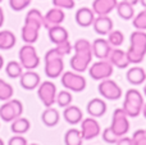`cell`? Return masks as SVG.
Returning <instances> with one entry per match:
<instances>
[{"label":"cell","instance_id":"cell-1","mask_svg":"<svg viewBox=\"0 0 146 145\" xmlns=\"http://www.w3.org/2000/svg\"><path fill=\"white\" fill-rule=\"evenodd\" d=\"M74 55L71 58V68L74 72L82 73L86 69H88L91 61H92V49H91L90 41L86 39H78L73 45Z\"/></svg>","mask_w":146,"mask_h":145},{"label":"cell","instance_id":"cell-2","mask_svg":"<svg viewBox=\"0 0 146 145\" xmlns=\"http://www.w3.org/2000/svg\"><path fill=\"white\" fill-rule=\"evenodd\" d=\"M44 26V15L38 9H31L26 14L25 25L21 31L22 40L26 44H35L38 39L40 28Z\"/></svg>","mask_w":146,"mask_h":145},{"label":"cell","instance_id":"cell-3","mask_svg":"<svg viewBox=\"0 0 146 145\" xmlns=\"http://www.w3.org/2000/svg\"><path fill=\"white\" fill-rule=\"evenodd\" d=\"M129 63L139 64L146 55V32L136 30L129 36V48L126 51Z\"/></svg>","mask_w":146,"mask_h":145},{"label":"cell","instance_id":"cell-4","mask_svg":"<svg viewBox=\"0 0 146 145\" xmlns=\"http://www.w3.org/2000/svg\"><path fill=\"white\" fill-rule=\"evenodd\" d=\"M64 72L63 55L56 48H53L45 54V74L49 78H58Z\"/></svg>","mask_w":146,"mask_h":145},{"label":"cell","instance_id":"cell-5","mask_svg":"<svg viewBox=\"0 0 146 145\" xmlns=\"http://www.w3.org/2000/svg\"><path fill=\"white\" fill-rule=\"evenodd\" d=\"M144 96L142 94L136 89H129L127 90L126 95H124V102L123 108L122 109L126 112L128 117H137L140 113L142 112V107H144Z\"/></svg>","mask_w":146,"mask_h":145},{"label":"cell","instance_id":"cell-6","mask_svg":"<svg viewBox=\"0 0 146 145\" xmlns=\"http://www.w3.org/2000/svg\"><path fill=\"white\" fill-rule=\"evenodd\" d=\"M19 63L22 64L23 69H35L40 64V57L37 55V51L33 48L32 44H26L19 49Z\"/></svg>","mask_w":146,"mask_h":145},{"label":"cell","instance_id":"cell-7","mask_svg":"<svg viewBox=\"0 0 146 145\" xmlns=\"http://www.w3.org/2000/svg\"><path fill=\"white\" fill-rule=\"evenodd\" d=\"M60 82L67 90H71L74 92H81L86 89L87 82L86 78L80 74L78 72H72V71H67L62 73L60 77Z\"/></svg>","mask_w":146,"mask_h":145},{"label":"cell","instance_id":"cell-8","mask_svg":"<svg viewBox=\"0 0 146 145\" xmlns=\"http://www.w3.org/2000/svg\"><path fill=\"white\" fill-rule=\"evenodd\" d=\"M23 113V104L21 100L9 99L4 102V104L0 107V120L4 122H12L15 118L21 117Z\"/></svg>","mask_w":146,"mask_h":145},{"label":"cell","instance_id":"cell-9","mask_svg":"<svg viewBox=\"0 0 146 145\" xmlns=\"http://www.w3.org/2000/svg\"><path fill=\"white\" fill-rule=\"evenodd\" d=\"M88 73L91 78L95 81H103L113 74V64L108 59H100L88 68Z\"/></svg>","mask_w":146,"mask_h":145},{"label":"cell","instance_id":"cell-10","mask_svg":"<svg viewBox=\"0 0 146 145\" xmlns=\"http://www.w3.org/2000/svg\"><path fill=\"white\" fill-rule=\"evenodd\" d=\"M110 128L113 130V132L117 136H124L129 130V121H128V116L126 114L122 108L114 110L113 117H111V125Z\"/></svg>","mask_w":146,"mask_h":145},{"label":"cell","instance_id":"cell-11","mask_svg":"<svg viewBox=\"0 0 146 145\" xmlns=\"http://www.w3.org/2000/svg\"><path fill=\"white\" fill-rule=\"evenodd\" d=\"M56 94H58L56 92V86L51 81L41 82L37 87V95L45 107H53V104L56 100Z\"/></svg>","mask_w":146,"mask_h":145},{"label":"cell","instance_id":"cell-12","mask_svg":"<svg viewBox=\"0 0 146 145\" xmlns=\"http://www.w3.org/2000/svg\"><path fill=\"white\" fill-rule=\"evenodd\" d=\"M98 90L100 95L106 100H118L122 96V89L115 81L105 78L99 84Z\"/></svg>","mask_w":146,"mask_h":145},{"label":"cell","instance_id":"cell-13","mask_svg":"<svg viewBox=\"0 0 146 145\" xmlns=\"http://www.w3.org/2000/svg\"><path fill=\"white\" fill-rule=\"evenodd\" d=\"M81 135H82L83 140H92V139L98 138L100 135V125L96 121V118L88 117L83 118L81 121Z\"/></svg>","mask_w":146,"mask_h":145},{"label":"cell","instance_id":"cell-14","mask_svg":"<svg viewBox=\"0 0 146 145\" xmlns=\"http://www.w3.org/2000/svg\"><path fill=\"white\" fill-rule=\"evenodd\" d=\"M66 19V13L63 9L60 8H53L50 9L45 15H44V27L45 28H50L54 26H59L64 22Z\"/></svg>","mask_w":146,"mask_h":145},{"label":"cell","instance_id":"cell-15","mask_svg":"<svg viewBox=\"0 0 146 145\" xmlns=\"http://www.w3.org/2000/svg\"><path fill=\"white\" fill-rule=\"evenodd\" d=\"M19 84L25 90H35V89H37L38 85L41 84L40 74H38L37 72H35L33 69L26 71L21 74Z\"/></svg>","mask_w":146,"mask_h":145},{"label":"cell","instance_id":"cell-16","mask_svg":"<svg viewBox=\"0 0 146 145\" xmlns=\"http://www.w3.org/2000/svg\"><path fill=\"white\" fill-rule=\"evenodd\" d=\"M91 49H92V55L98 59H108L111 51V45L105 39H96L91 44Z\"/></svg>","mask_w":146,"mask_h":145},{"label":"cell","instance_id":"cell-17","mask_svg":"<svg viewBox=\"0 0 146 145\" xmlns=\"http://www.w3.org/2000/svg\"><path fill=\"white\" fill-rule=\"evenodd\" d=\"M94 31L101 36H105L113 30V21L108 15H98L92 23Z\"/></svg>","mask_w":146,"mask_h":145},{"label":"cell","instance_id":"cell-18","mask_svg":"<svg viewBox=\"0 0 146 145\" xmlns=\"http://www.w3.org/2000/svg\"><path fill=\"white\" fill-rule=\"evenodd\" d=\"M108 61L113 64V67H117V68H121V69L127 68L129 64L127 53L118 48L111 49L110 54H109V57H108Z\"/></svg>","mask_w":146,"mask_h":145},{"label":"cell","instance_id":"cell-19","mask_svg":"<svg viewBox=\"0 0 146 145\" xmlns=\"http://www.w3.org/2000/svg\"><path fill=\"white\" fill-rule=\"evenodd\" d=\"M74 19L76 23L78 26H81V27H90V26H92L94 19H95V13L90 8L82 7L76 12Z\"/></svg>","mask_w":146,"mask_h":145},{"label":"cell","instance_id":"cell-20","mask_svg":"<svg viewBox=\"0 0 146 145\" xmlns=\"http://www.w3.org/2000/svg\"><path fill=\"white\" fill-rule=\"evenodd\" d=\"M118 0H94L92 10L98 15H108L117 8Z\"/></svg>","mask_w":146,"mask_h":145},{"label":"cell","instance_id":"cell-21","mask_svg":"<svg viewBox=\"0 0 146 145\" xmlns=\"http://www.w3.org/2000/svg\"><path fill=\"white\" fill-rule=\"evenodd\" d=\"M106 103L104 102L103 99H99V98H94L90 102L87 103V107H86V110L87 113L94 118H99L103 117L106 113Z\"/></svg>","mask_w":146,"mask_h":145},{"label":"cell","instance_id":"cell-22","mask_svg":"<svg viewBox=\"0 0 146 145\" xmlns=\"http://www.w3.org/2000/svg\"><path fill=\"white\" fill-rule=\"evenodd\" d=\"M48 35H49V39L53 44L58 45V44H62L64 41L68 40L69 37V33L63 26H54V27H50L48 30Z\"/></svg>","mask_w":146,"mask_h":145},{"label":"cell","instance_id":"cell-23","mask_svg":"<svg viewBox=\"0 0 146 145\" xmlns=\"http://www.w3.org/2000/svg\"><path fill=\"white\" fill-rule=\"evenodd\" d=\"M63 117L69 125H77L83 120V113L76 105H68L63 110Z\"/></svg>","mask_w":146,"mask_h":145},{"label":"cell","instance_id":"cell-24","mask_svg":"<svg viewBox=\"0 0 146 145\" xmlns=\"http://www.w3.org/2000/svg\"><path fill=\"white\" fill-rule=\"evenodd\" d=\"M126 78L132 85H141L146 80V71L141 67H132L127 71Z\"/></svg>","mask_w":146,"mask_h":145},{"label":"cell","instance_id":"cell-25","mask_svg":"<svg viewBox=\"0 0 146 145\" xmlns=\"http://www.w3.org/2000/svg\"><path fill=\"white\" fill-rule=\"evenodd\" d=\"M59 112L53 107H46V109L42 112L41 114V121L45 126L48 127H54V126L58 125L59 122Z\"/></svg>","mask_w":146,"mask_h":145},{"label":"cell","instance_id":"cell-26","mask_svg":"<svg viewBox=\"0 0 146 145\" xmlns=\"http://www.w3.org/2000/svg\"><path fill=\"white\" fill-rule=\"evenodd\" d=\"M15 43H17V37L15 35L9 30H3L0 31V49L1 50H9V49L14 48Z\"/></svg>","mask_w":146,"mask_h":145},{"label":"cell","instance_id":"cell-27","mask_svg":"<svg viewBox=\"0 0 146 145\" xmlns=\"http://www.w3.org/2000/svg\"><path fill=\"white\" fill-rule=\"evenodd\" d=\"M31 127V123L27 118L23 117H18L14 121H12V125H10V130L12 132H14L15 135H23L26 134Z\"/></svg>","mask_w":146,"mask_h":145},{"label":"cell","instance_id":"cell-28","mask_svg":"<svg viewBox=\"0 0 146 145\" xmlns=\"http://www.w3.org/2000/svg\"><path fill=\"white\" fill-rule=\"evenodd\" d=\"M117 13L118 15L124 21H129L135 17V9H133V5L128 4L127 1H121L117 4Z\"/></svg>","mask_w":146,"mask_h":145},{"label":"cell","instance_id":"cell-29","mask_svg":"<svg viewBox=\"0 0 146 145\" xmlns=\"http://www.w3.org/2000/svg\"><path fill=\"white\" fill-rule=\"evenodd\" d=\"M83 138L81 131L77 128H69L64 135V144L66 145H82Z\"/></svg>","mask_w":146,"mask_h":145},{"label":"cell","instance_id":"cell-30","mask_svg":"<svg viewBox=\"0 0 146 145\" xmlns=\"http://www.w3.org/2000/svg\"><path fill=\"white\" fill-rule=\"evenodd\" d=\"M5 72H7V76L10 78H18L23 73V67L19 62L10 61L5 67Z\"/></svg>","mask_w":146,"mask_h":145},{"label":"cell","instance_id":"cell-31","mask_svg":"<svg viewBox=\"0 0 146 145\" xmlns=\"http://www.w3.org/2000/svg\"><path fill=\"white\" fill-rule=\"evenodd\" d=\"M108 41L111 46L114 48H119L122 44L124 43V35L122 31L119 30H111L108 33Z\"/></svg>","mask_w":146,"mask_h":145},{"label":"cell","instance_id":"cell-32","mask_svg":"<svg viewBox=\"0 0 146 145\" xmlns=\"http://www.w3.org/2000/svg\"><path fill=\"white\" fill-rule=\"evenodd\" d=\"M72 94L68 91V90H62V91H59L58 94H56V100L55 103L59 105L60 108H66L68 107V105H71L72 103Z\"/></svg>","mask_w":146,"mask_h":145},{"label":"cell","instance_id":"cell-33","mask_svg":"<svg viewBox=\"0 0 146 145\" xmlns=\"http://www.w3.org/2000/svg\"><path fill=\"white\" fill-rule=\"evenodd\" d=\"M13 92L14 91H13L12 85H9L4 80L0 78V100L1 102H7V100L12 99Z\"/></svg>","mask_w":146,"mask_h":145},{"label":"cell","instance_id":"cell-34","mask_svg":"<svg viewBox=\"0 0 146 145\" xmlns=\"http://www.w3.org/2000/svg\"><path fill=\"white\" fill-rule=\"evenodd\" d=\"M132 25L136 30L146 31V8L132 18Z\"/></svg>","mask_w":146,"mask_h":145},{"label":"cell","instance_id":"cell-35","mask_svg":"<svg viewBox=\"0 0 146 145\" xmlns=\"http://www.w3.org/2000/svg\"><path fill=\"white\" fill-rule=\"evenodd\" d=\"M32 0H9V7L14 12H21L31 4Z\"/></svg>","mask_w":146,"mask_h":145},{"label":"cell","instance_id":"cell-36","mask_svg":"<svg viewBox=\"0 0 146 145\" xmlns=\"http://www.w3.org/2000/svg\"><path fill=\"white\" fill-rule=\"evenodd\" d=\"M133 145H146V130H137L132 135Z\"/></svg>","mask_w":146,"mask_h":145},{"label":"cell","instance_id":"cell-37","mask_svg":"<svg viewBox=\"0 0 146 145\" xmlns=\"http://www.w3.org/2000/svg\"><path fill=\"white\" fill-rule=\"evenodd\" d=\"M119 136H117L113 132V130H111L110 127H106L105 130L103 131V140L105 141V143L108 144H115L117 141H118Z\"/></svg>","mask_w":146,"mask_h":145},{"label":"cell","instance_id":"cell-38","mask_svg":"<svg viewBox=\"0 0 146 145\" xmlns=\"http://www.w3.org/2000/svg\"><path fill=\"white\" fill-rule=\"evenodd\" d=\"M76 0H53V5L60 9H73Z\"/></svg>","mask_w":146,"mask_h":145},{"label":"cell","instance_id":"cell-39","mask_svg":"<svg viewBox=\"0 0 146 145\" xmlns=\"http://www.w3.org/2000/svg\"><path fill=\"white\" fill-rule=\"evenodd\" d=\"M8 145H28V143L22 135H15L9 139Z\"/></svg>","mask_w":146,"mask_h":145},{"label":"cell","instance_id":"cell-40","mask_svg":"<svg viewBox=\"0 0 146 145\" xmlns=\"http://www.w3.org/2000/svg\"><path fill=\"white\" fill-rule=\"evenodd\" d=\"M115 145H133L131 138H127V136H121L118 139V141L115 143Z\"/></svg>","mask_w":146,"mask_h":145},{"label":"cell","instance_id":"cell-41","mask_svg":"<svg viewBox=\"0 0 146 145\" xmlns=\"http://www.w3.org/2000/svg\"><path fill=\"white\" fill-rule=\"evenodd\" d=\"M3 23H4V12H3V8L0 7V27L3 26Z\"/></svg>","mask_w":146,"mask_h":145},{"label":"cell","instance_id":"cell-42","mask_svg":"<svg viewBox=\"0 0 146 145\" xmlns=\"http://www.w3.org/2000/svg\"><path fill=\"white\" fill-rule=\"evenodd\" d=\"M124 1H127L128 4H131V5H133V7H135L137 3H140V0H124Z\"/></svg>","mask_w":146,"mask_h":145},{"label":"cell","instance_id":"cell-43","mask_svg":"<svg viewBox=\"0 0 146 145\" xmlns=\"http://www.w3.org/2000/svg\"><path fill=\"white\" fill-rule=\"evenodd\" d=\"M142 114H144V117L146 118V103H145V104H144V107H142Z\"/></svg>","mask_w":146,"mask_h":145},{"label":"cell","instance_id":"cell-44","mask_svg":"<svg viewBox=\"0 0 146 145\" xmlns=\"http://www.w3.org/2000/svg\"><path fill=\"white\" fill-rule=\"evenodd\" d=\"M3 66H4V59H3V57L0 55V69L3 68Z\"/></svg>","mask_w":146,"mask_h":145},{"label":"cell","instance_id":"cell-45","mask_svg":"<svg viewBox=\"0 0 146 145\" xmlns=\"http://www.w3.org/2000/svg\"><path fill=\"white\" fill-rule=\"evenodd\" d=\"M140 3H141V5L144 8H146V0H140Z\"/></svg>","mask_w":146,"mask_h":145},{"label":"cell","instance_id":"cell-46","mask_svg":"<svg viewBox=\"0 0 146 145\" xmlns=\"http://www.w3.org/2000/svg\"><path fill=\"white\" fill-rule=\"evenodd\" d=\"M144 95L146 96V84H145V86H144Z\"/></svg>","mask_w":146,"mask_h":145},{"label":"cell","instance_id":"cell-47","mask_svg":"<svg viewBox=\"0 0 146 145\" xmlns=\"http://www.w3.org/2000/svg\"><path fill=\"white\" fill-rule=\"evenodd\" d=\"M0 145H4V141H3L1 139H0Z\"/></svg>","mask_w":146,"mask_h":145},{"label":"cell","instance_id":"cell-48","mask_svg":"<svg viewBox=\"0 0 146 145\" xmlns=\"http://www.w3.org/2000/svg\"><path fill=\"white\" fill-rule=\"evenodd\" d=\"M30 145H37V144H30Z\"/></svg>","mask_w":146,"mask_h":145},{"label":"cell","instance_id":"cell-49","mask_svg":"<svg viewBox=\"0 0 146 145\" xmlns=\"http://www.w3.org/2000/svg\"><path fill=\"white\" fill-rule=\"evenodd\" d=\"M1 1H3V0H0V3H1Z\"/></svg>","mask_w":146,"mask_h":145}]
</instances>
